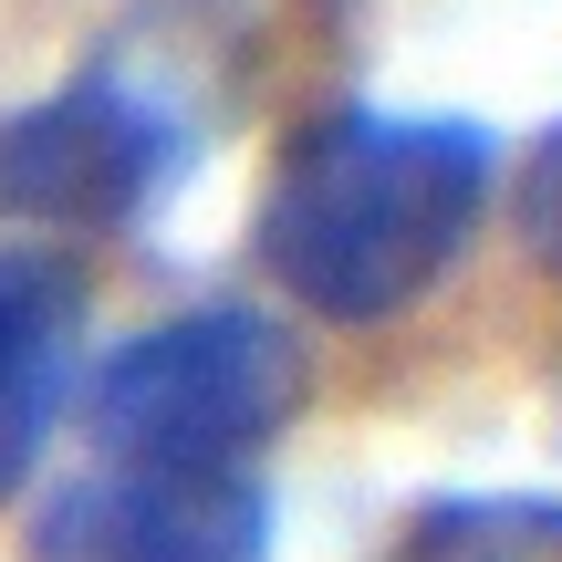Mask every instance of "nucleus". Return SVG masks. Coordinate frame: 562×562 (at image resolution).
Wrapping results in <instances>:
<instances>
[{
  "mask_svg": "<svg viewBox=\"0 0 562 562\" xmlns=\"http://www.w3.org/2000/svg\"><path fill=\"white\" fill-rule=\"evenodd\" d=\"M375 562H562V490H438Z\"/></svg>",
  "mask_w": 562,
  "mask_h": 562,
  "instance_id": "423d86ee",
  "label": "nucleus"
},
{
  "mask_svg": "<svg viewBox=\"0 0 562 562\" xmlns=\"http://www.w3.org/2000/svg\"><path fill=\"white\" fill-rule=\"evenodd\" d=\"M261 469H125L83 459L32 510V562H271Z\"/></svg>",
  "mask_w": 562,
  "mask_h": 562,
  "instance_id": "20e7f679",
  "label": "nucleus"
},
{
  "mask_svg": "<svg viewBox=\"0 0 562 562\" xmlns=\"http://www.w3.org/2000/svg\"><path fill=\"white\" fill-rule=\"evenodd\" d=\"M74 417L83 448L125 469H261L302 417V344L261 302H188L74 385Z\"/></svg>",
  "mask_w": 562,
  "mask_h": 562,
  "instance_id": "f03ea898",
  "label": "nucleus"
},
{
  "mask_svg": "<svg viewBox=\"0 0 562 562\" xmlns=\"http://www.w3.org/2000/svg\"><path fill=\"white\" fill-rule=\"evenodd\" d=\"M510 229H521V250L562 281V125H542L521 157V178H510Z\"/></svg>",
  "mask_w": 562,
  "mask_h": 562,
  "instance_id": "0eeeda50",
  "label": "nucleus"
},
{
  "mask_svg": "<svg viewBox=\"0 0 562 562\" xmlns=\"http://www.w3.org/2000/svg\"><path fill=\"white\" fill-rule=\"evenodd\" d=\"M199 167V115L178 104V74H125L115 53L74 83L0 115V220L11 229H136Z\"/></svg>",
  "mask_w": 562,
  "mask_h": 562,
  "instance_id": "7ed1b4c3",
  "label": "nucleus"
},
{
  "mask_svg": "<svg viewBox=\"0 0 562 562\" xmlns=\"http://www.w3.org/2000/svg\"><path fill=\"white\" fill-rule=\"evenodd\" d=\"M83 355V271L42 240H0V501L42 469L53 427L74 417Z\"/></svg>",
  "mask_w": 562,
  "mask_h": 562,
  "instance_id": "39448f33",
  "label": "nucleus"
},
{
  "mask_svg": "<svg viewBox=\"0 0 562 562\" xmlns=\"http://www.w3.org/2000/svg\"><path fill=\"white\" fill-rule=\"evenodd\" d=\"M501 188V136L469 115H396V104H334L292 125L271 157L250 250L292 313L334 334L406 323L469 261Z\"/></svg>",
  "mask_w": 562,
  "mask_h": 562,
  "instance_id": "f257e3e1",
  "label": "nucleus"
}]
</instances>
